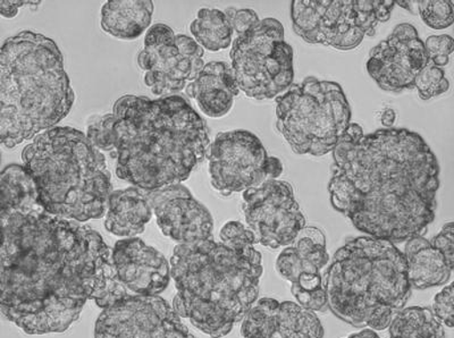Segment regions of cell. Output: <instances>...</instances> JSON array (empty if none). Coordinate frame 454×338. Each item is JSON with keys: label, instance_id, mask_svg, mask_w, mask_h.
I'll return each instance as SVG.
<instances>
[{"label": "cell", "instance_id": "cell-17", "mask_svg": "<svg viewBox=\"0 0 454 338\" xmlns=\"http://www.w3.org/2000/svg\"><path fill=\"white\" fill-rule=\"evenodd\" d=\"M161 233L177 244L214 239V219L209 210L182 185L145 190Z\"/></svg>", "mask_w": 454, "mask_h": 338}, {"label": "cell", "instance_id": "cell-7", "mask_svg": "<svg viewBox=\"0 0 454 338\" xmlns=\"http://www.w3.org/2000/svg\"><path fill=\"white\" fill-rule=\"evenodd\" d=\"M22 161L47 214L76 223L106 215L112 175L103 153L84 133L72 128L47 130L24 148Z\"/></svg>", "mask_w": 454, "mask_h": 338}, {"label": "cell", "instance_id": "cell-35", "mask_svg": "<svg viewBox=\"0 0 454 338\" xmlns=\"http://www.w3.org/2000/svg\"><path fill=\"white\" fill-rule=\"evenodd\" d=\"M42 2H23V0H8V2H0V16L6 19H13L19 14L22 7L39 6Z\"/></svg>", "mask_w": 454, "mask_h": 338}, {"label": "cell", "instance_id": "cell-34", "mask_svg": "<svg viewBox=\"0 0 454 338\" xmlns=\"http://www.w3.org/2000/svg\"><path fill=\"white\" fill-rule=\"evenodd\" d=\"M432 246L441 252L447 260L450 267H454V228L453 223L449 222L442 228L439 234L432 240Z\"/></svg>", "mask_w": 454, "mask_h": 338}, {"label": "cell", "instance_id": "cell-2", "mask_svg": "<svg viewBox=\"0 0 454 338\" xmlns=\"http://www.w3.org/2000/svg\"><path fill=\"white\" fill-rule=\"evenodd\" d=\"M440 165L407 129L364 134L351 123L333 150L331 203L364 234L393 244L424 236L435 219Z\"/></svg>", "mask_w": 454, "mask_h": 338}, {"label": "cell", "instance_id": "cell-6", "mask_svg": "<svg viewBox=\"0 0 454 338\" xmlns=\"http://www.w3.org/2000/svg\"><path fill=\"white\" fill-rule=\"evenodd\" d=\"M327 309L356 328L383 331L411 295L403 252L395 244L360 236L335 252L323 275Z\"/></svg>", "mask_w": 454, "mask_h": 338}, {"label": "cell", "instance_id": "cell-4", "mask_svg": "<svg viewBox=\"0 0 454 338\" xmlns=\"http://www.w3.org/2000/svg\"><path fill=\"white\" fill-rule=\"evenodd\" d=\"M262 275L254 248L234 250L214 239L177 244L170 259L173 309L206 335L225 337L257 301Z\"/></svg>", "mask_w": 454, "mask_h": 338}, {"label": "cell", "instance_id": "cell-11", "mask_svg": "<svg viewBox=\"0 0 454 338\" xmlns=\"http://www.w3.org/2000/svg\"><path fill=\"white\" fill-rule=\"evenodd\" d=\"M207 157L210 183L223 197L278 180L283 173L282 161L269 156L259 138L246 130L218 133Z\"/></svg>", "mask_w": 454, "mask_h": 338}, {"label": "cell", "instance_id": "cell-8", "mask_svg": "<svg viewBox=\"0 0 454 338\" xmlns=\"http://www.w3.org/2000/svg\"><path fill=\"white\" fill-rule=\"evenodd\" d=\"M351 124V108L339 83L308 76L277 98V129L297 154L333 153Z\"/></svg>", "mask_w": 454, "mask_h": 338}, {"label": "cell", "instance_id": "cell-26", "mask_svg": "<svg viewBox=\"0 0 454 338\" xmlns=\"http://www.w3.org/2000/svg\"><path fill=\"white\" fill-rule=\"evenodd\" d=\"M390 338H444V326L431 309L411 307L403 309L388 325Z\"/></svg>", "mask_w": 454, "mask_h": 338}, {"label": "cell", "instance_id": "cell-21", "mask_svg": "<svg viewBox=\"0 0 454 338\" xmlns=\"http://www.w3.org/2000/svg\"><path fill=\"white\" fill-rule=\"evenodd\" d=\"M153 215V207L145 197V190L132 186L113 191L108 200L105 227L109 233L120 238H136L144 233Z\"/></svg>", "mask_w": 454, "mask_h": 338}, {"label": "cell", "instance_id": "cell-13", "mask_svg": "<svg viewBox=\"0 0 454 338\" xmlns=\"http://www.w3.org/2000/svg\"><path fill=\"white\" fill-rule=\"evenodd\" d=\"M242 213L255 243L277 250L294 241L306 227L294 187L271 180L242 194Z\"/></svg>", "mask_w": 454, "mask_h": 338}, {"label": "cell", "instance_id": "cell-22", "mask_svg": "<svg viewBox=\"0 0 454 338\" xmlns=\"http://www.w3.org/2000/svg\"><path fill=\"white\" fill-rule=\"evenodd\" d=\"M403 255L411 287L425 290L449 282L453 268L423 236L405 242Z\"/></svg>", "mask_w": 454, "mask_h": 338}, {"label": "cell", "instance_id": "cell-32", "mask_svg": "<svg viewBox=\"0 0 454 338\" xmlns=\"http://www.w3.org/2000/svg\"><path fill=\"white\" fill-rule=\"evenodd\" d=\"M454 290L453 284L444 287L440 293H437L433 301L434 316L441 321L442 324L448 326L449 328L453 327V313H454Z\"/></svg>", "mask_w": 454, "mask_h": 338}, {"label": "cell", "instance_id": "cell-36", "mask_svg": "<svg viewBox=\"0 0 454 338\" xmlns=\"http://www.w3.org/2000/svg\"><path fill=\"white\" fill-rule=\"evenodd\" d=\"M395 112L391 108L385 109L382 114V124L385 126V129H392V125L395 124Z\"/></svg>", "mask_w": 454, "mask_h": 338}, {"label": "cell", "instance_id": "cell-16", "mask_svg": "<svg viewBox=\"0 0 454 338\" xmlns=\"http://www.w3.org/2000/svg\"><path fill=\"white\" fill-rule=\"evenodd\" d=\"M429 59L417 28L403 23L384 42L372 48L367 62L369 76L384 91L411 90L417 75Z\"/></svg>", "mask_w": 454, "mask_h": 338}, {"label": "cell", "instance_id": "cell-10", "mask_svg": "<svg viewBox=\"0 0 454 338\" xmlns=\"http://www.w3.org/2000/svg\"><path fill=\"white\" fill-rule=\"evenodd\" d=\"M230 56L239 91L251 99H273L294 83V49L277 19L262 20L234 38Z\"/></svg>", "mask_w": 454, "mask_h": 338}, {"label": "cell", "instance_id": "cell-29", "mask_svg": "<svg viewBox=\"0 0 454 338\" xmlns=\"http://www.w3.org/2000/svg\"><path fill=\"white\" fill-rule=\"evenodd\" d=\"M417 4L426 26L434 30H443L452 26L454 11L451 0H420Z\"/></svg>", "mask_w": 454, "mask_h": 338}, {"label": "cell", "instance_id": "cell-27", "mask_svg": "<svg viewBox=\"0 0 454 338\" xmlns=\"http://www.w3.org/2000/svg\"><path fill=\"white\" fill-rule=\"evenodd\" d=\"M115 117L111 114H96L88 118L85 130L89 142L99 152L114 153L115 149Z\"/></svg>", "mask_w": 454, "mask_h": 338}, {"label": "cell", "instance_id": "cell-9", "mask_svg": "<svg viewBox=\"0 0 454 338\" xmlns=\"http://www.w3.org/2000/svg\"><path fill=\"white\" fill-rule=\"evenodd\" d=\"M393 0H294L292 28L308 43L352 51L390 20Z\"/></svg>", "mask_w": 454, "mask_h": 338}, {"label": "cell", "instance_id": "cell-39", "mask_svg": "<svg viewBox=\"0 0 454 338\" xmlns=\"http://www.w3.org/2000/svg\"><path fill=\"white\" fill-rule=\"evenodd\" d=\"M0 162H2V153H0Z\"/></svg>", "mask_w": 454, "mask_h": 338}, {"label": "cell", "instance_id": "cell-25", "mask_svg": "<svg viewBox=\"0 0 454 338\" xmlns=\"http://www.w3.org/2000/svg\"><path fill=\"white\" fill-rule=\"evenodd\" d=\"M190 31L199 46L212 52L224 51L234 40L232 27L224 12L213 8H201Z\"/></svg>", "mask_w": 454, "mask_h": 338}, {"label": "cell", "instance_id": "cell-28", "mask_svg": "<svg viewBox=\"0 0 454 338\" xmlns=\"http://www.w3.org/2000/svg\"><path fill=\"white\" fill-rule=\"evenodd\" d=\"M413 88L419 90L421 100L427 101L448 92L450 83L443 69L429 63L417 75Z\"/></svg>", "mask_w": 454, "mask_h": 338}, {"label": "cell", "instance_id": "cell-38", "mask_svg": "<svg viewBox=\"0 0 454 338\" xmlns=\"http://www.w3.org/2000/svg\"><path fill=\"white\" fill-rule=\"evenodd\" d=\"M395 5L403 6L407 8L408 11H411V2H395Z\"/></svg>", "mask_w": 454, "mask_h": 338}, {"label": "cell", "instance_id": "cell-3", "mask_svg": "<svg viewBox=\"0 0 454 338\" xmlns=\"http://www.w3.org/2000/svg\"><path fill=\"white\" fill-rule=\"evenodd\" d=\"M112 113L117 177L139 189L181 185L208 153V128L184 97L127 95Z\"/></svg>", "mask_w": 454, "mask_h": 338}, {"label": "cell", "instance_id": "cell-24", "mask_svg": "<svg viewBox=\"0 0 454 338\" xmlns=\"http://www.w3.org/2000/svg\"><path fill=\"white\" fill-rule=\"evenodd\" d=\"M36 208H42L38 191L26 167L11 165L0 172V214Z\"/></svg>", "mask_w": 454, "mask_h": 338}, {"label": "cell", "instance_id": "cell-37", "mask_svg": "<svg viewBox=\"0 0 454 338\" xmlns=\"http://www.w3.org/2000/svg\"><path fill=\"white\" fill-rule=\"evenodd\" d=\"M346 338H380L379 334L372 329H364V331L359 333L351 334Z\"/></svg>", "mask_w": 454, "mask_h": 338}, {"label": "cell", "instance_id": "cell-31", "mask_svg": "<svg viewBox=\"0 0 454 338\" xmlns=\"http://www.w3.org/2000/svg\"><path fill=\"white\" fill-rule=\"evenodd\" d=\"M424 44L429 63L440 68L447 67L450 55L452 54L454 49V42L451 35H431L426 40Z\"/></svg>", "mask_w": 454, "mask_h": 338}, {"label": "cell", "instance_id": "cell-20", "mask_svg": "<svg viewBox=\"0 0 454 338\" xmlns=\"http://www.w3.org/2000/svg\"><path fill=\"white\" fill-rule=\"evenodd\" d=\"M186 95L210 118H222L232 111L239 89L231 65L225 62L205 64L196 80L185 89Z\"/></svg>", "mask_w": 454, "mask_h": 338}, {"label": "cell", "instance_id": "cell-18", "mask_svg": "<svg viewBox=\"0 0 454 338\" xmlns=\"http://www.w3.org/2000/svg\"><path fill=\"white\" fill-rule=\"evenodd\" d=\"M114 271L132 295L156 296L166 290L170 280L168 259L142 240H120L111 255Z\"/></svg>", "mask_w": 454, "mask_h": 338}, {"label": "cell", "instance_id": "cell-1", "mask_svg": "<svg viewBox=\"0 0 454 338\" xmlns=\"http://www.w3.org/2000/svg\"><path fill=\"white\" fill-rule=\"evenodd\" d=\"M0 313L28 335L64 333L88 300L106 309L132 296L98 232L43 208L0 214Z\"/></svg>", "mask_w": 454, "mask_h": 338}, {"label": "cell", "instance_id": "cell-30", "mask_svg": "<svg viewBox=\"0 0 454 338\" xmlns=\"http://www.w3.org/2000/svg\"><path fill=\"white\" fill-rule=\"evenodd\" d=\"M221 243L234 250H250L254 248V236L241 222H227L220 232Z\"/></svg>", "mask_w": 454, "mask_h": 338}, {"label": "cell", "instance_id": "cell-23", "mask_svg": "<svg viewBox=\"0 0 454 338\" xmlns=\"http://www.w3.org/2000/svg\"><path fill=\"white\" fill-rule=\"evenodd\" d=\"M153 14L150 0H112L101 8L100 24L113 38L132 42L150 27Z\"/></svg>", "mask_w": 454, "mask_h": 338}, {"label": "cell", "instance_id": "cell-15", "mask_svg": "<svg viewBox=\"0 0 454 338\" xmlns=\"http://www.w3.org/2000/svg\"><path fill=\"white\" fill-rule=\"evenodd\" d=\"M328 262L325 235L318 228L305 227L278 255L275 268L291 284L298 304L312 312H324L327 303L322 271Z\"/></svg>", "mask_w": 454, "mask_h": 338}, {"label": "cell", "instance_id": "cell-12", "mask_svg": "<svg viewBox=\"0 0 454 338\" xmlns=\"http://www.w3.org/2000/svg\"><path fill=\"white\" fill-rule=\"evenodd\" d=\"M205 51L184 35L157 23L149 28L137 64L145 72V83L153 95L178 96L205 67Z\"/></svg>", "mask_w": 454, "mask_h": 338}, {"label": "cell", "instance_id": "cell-33", "mask_svg": "<svg viewBox=\"0 0 454 338\" xmlns=\"http://www.w3.org/2000/svg\"><path fill=\"white\" fill-rule=\"evenodd\" d=\"M224 13L232 27L234 38L246 34L261 21L257 13L253 10H237V8L230 7Z\"/></svg>", "mask_w": 454, "mask_h": 338}, {"label": "cell", "instance_id": "cell-14", "mask_svg": "<svg viewBox=\"0 0 454 338\" xmlns=\"http://www.w3.org/2000/svg\"><path fill=\"white\" fill-rule=\"evenodd\" d=\"M95 338H194L160 296L132 295L104 309Z\"/></svg>", "mask_w": 454, "mask_h": 338}, {"label": "cell", "instance_id": "cell-19", "mask_svg": "<svg viewBox=\"0 0 454 338\" xmlns=\"http://www.w3.org/2000/svg\"><path fill=\"white\" fill-rule=\"evenodd\" d=\"M241 334L243 338H323L324 328L301 305L262 297L243 318Z\"/></svg>", "mask_w": 454, "mask_h": 338}, {"label": "cell", "instance_id": "cell-5", "mask_svg": "<svg viewBox=\"0 0 454 338\" xmlns=\"http://www.w3.org/2000/svg\"><path fill=\"white\" fill-rule=\"evenodd\" d=\"M74 100L54 40L22 31L0 46V145L14 148L54 128Z\"/></svg>", "mask_w": 454, "mask_h": 338}]
</instances>
